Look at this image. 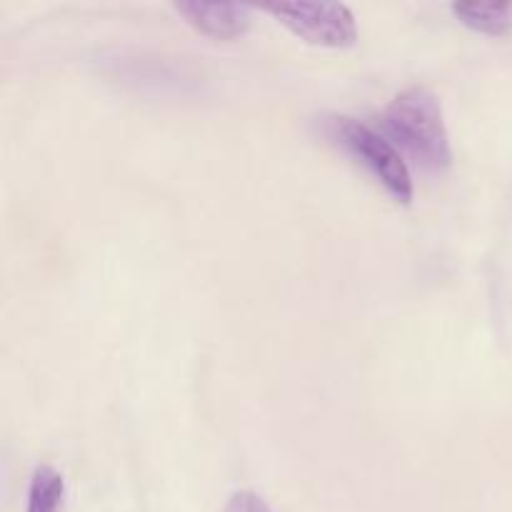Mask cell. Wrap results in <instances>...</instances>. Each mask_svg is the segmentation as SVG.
I'll return each instance as SVG.
<instances>
[{"label": "cell", "mask_w": 512, "mask_h": 512, "mask_svg": "<svg viewBox=\"0 0 512 512\" xmlns=\"http://www.w3.org/2000/svg\"><path fill=\"white\" fill-rule=\"evenodd\" d=\"M380 133L423 173H445L453 163L440 100L428 88L403 90L380 115Z\"/></svg>", "instance_id": "1"}, {"label": "cell", "mask_w": 512, "mask_h": 512, "mask_svg": "<svg viewBox=\"0 0 512 512\" xmlns=\"http://www.w3.org/2000/svg\"><path fill=\"white\" fill-rule=\"evenodd\" d=\"M320 133L333 145L343 148L353 160L373 173V178L393 195L398 203L413 200V178L400 150L380 130L345 115L320 118Z\"/></svg>", "instance_id": "2"}, {"label": "cell", "mask_w": 512, "mask_h": 512, "mask_svg": "<svg viewBox=\"0 0 512 512\" xmlns=\"http://www.w3.org/2000/svg\"><path fill=\"white\" fill-rule=\"evenodd\" d=\"M265 13L300 40L320 48H350L358 40V23L348 5L340 3H275Z\"/></svg>", "instance_id": "3"}, {"label": "cell", "mask_w": 512, "mask_h": 512, "mask_svg": "<svg viewBox=\"0 0 512 512\" xmlns=\"http://www.w3.org/2000/svg\"><path fill=\"white\" fill-rule=\"evenodd\" d=\"M175 13L185 20L200 35L213 40L243 38L253 23V8L240 3H198V0H183L173 5Z\"/></svg>", "instance_id": "4"}, {"label": "cell", "mask_w": 512, "mask_h": 512, "mask_svg": "<svg viewBox=\"0 0 512 512\" xmlns=\"http://www.w3.org/2000/svg\"><path fill=\"white\" fill-rule=\"evenodd\" d=\"M453 13L475 33L493 38L512 35V3H455Z\"/></svg>", "instance_id": "5"}, {"label": "cell", "mask_w": 512, "mask_h": 512, "mask_svg": "<svg viewBox=\"0 0 512 512\" xmlns=\"http://www.w3.org/2000/svg\"><path fill=\"white\" fill-rule=\"evenodd\" d=\"M65 500V480L50 465L33 470L28 488V512H60Z\"/></svg>", "instance_id": "6"}, {"label": "cell", "mask_w": 512, "mask_h": 512, "mask_svg": "<svg viewBox=\"0 0 512 512\" xmlns=\"http://www.w3.org/2000/svg\"><path fill=\"white\" fill-rule=\"evenodd\" d=\"M223 512H273L268 508L260 495L250 493V490H238V493L230 495V500L225 503Z\"/></svg>", "instance_id": "7"}]
</instances>
